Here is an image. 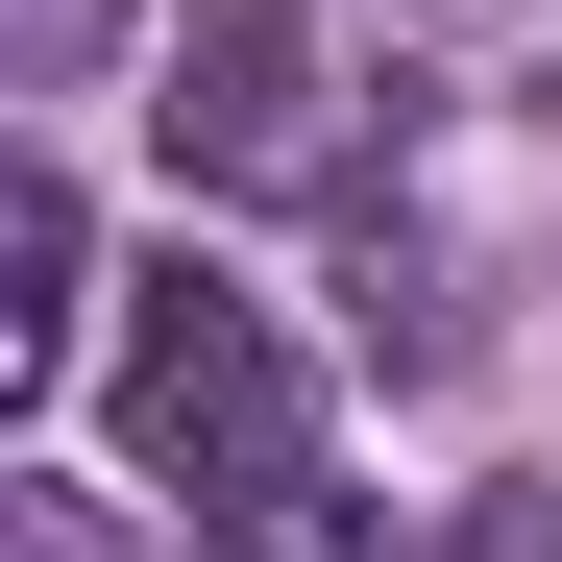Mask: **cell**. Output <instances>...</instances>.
I'll list each match as a JSON object with an SVG mask.
<instances>
[{"mask_svg": "<svg viewBox=\"0 0 562 562\" xmlns=\"http://www.w3.org/2000/svg\"><path fill=\"white\" fill-rule=\"evenodd\" d=\"M147 123H171V171H196V196H367V74L294 25V0H196Z\"/></svg>", "mask_w": 562, "mask_h": 562, "instance_id": "cell-2", "label": "cell"}, {"mask_svg": "<svg viewBox=\"0 0 562 562\" xmlns=\"http://www.w3.org/2000/svg\"><path fill=\"white\" fill-rule=\"evenodd\" d=\"M0 562H196V538H147L123 490H0Z\"/></svg>", "mask_w": 562, "mask_h": 562, "instance_id": "cell-4", "label": "cell"}, {"mask_svg": "<svg viewBox=\"0 0 562 562\" xmlns=\"http://www.w3.org/2000/svg\"><path fill=\"white\" fill-rule=\"evenodd\" d=\"M416 562H562V490H464V514H440Z\"/></svg>", "mask_w": 562, "mask_h": 562, "instance_id": "cell-6", "label": "cell"}, {"mask_svg": "<svg viewBox=\"0 0 562 562\" xmlns=\"http://www.w3.org/2000/svg\"><path fill=\"white\" fill-rule=\"evenodd\" d=\"M123 464L171 490V538H245V514H294L318 490V392H294V342H269V294H221L196 245L123 294Z\"/></svg>", "mask_w": 562, "mask_h": 562, "instance_id": "cell-1", "label": "cell"}, {"mask_svg": "<svg viewBox=\"0 0 562 562\" xmlns=\"http://www.w3.org/2000/svg\"><path fill=\"white\" fill-rule=\"evenodd\" d=\"M221 562H416V538H392V490H294V514H245Z\"/></svg>", "mask_w": 562, "mask_h": 562, "instance_id": "cell-5", "label": "cell"}, {"mask_svg": "<svg viewBox=\"0 0 562 562\" xmlns=\"http://www.w3.org/2000/svg\"><path fill=\"white\" fill-rule=\"evenodd\" d=\"M74 318H99V221H74V171H0V416L74 367Z\"/></svg>", "mask_w": 562, "mask_h": 562, "instance_id": "cell-3", "label": "cell"}]
</instances>
